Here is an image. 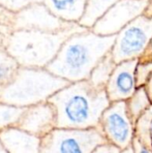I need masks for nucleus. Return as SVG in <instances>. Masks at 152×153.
Wrapping results in <instances>:
<instances>
[{"mask_svg":"<svg viewBox=\"0 0 152 153\" xmlns=\"http://www.w3.org/2000/svg\"><path fill=\"white\" fill-rule=\"evenodd\" d=\"M55 108L56 128L90 129L99 126L109 107L106 89L94 87L89 80L71 82L47 100Z\"/></svg>","mask_w":152,"mask_h":153,"instance_id":"f257e3e1","label":"nucleus"},{"mask_svg":"<svg viewBox=\"0 0 152 153\" xmlns=\"http://www.w3.org/2000/svg\"><path fill=\"white\" fill-rule=\"evenodd\" d=\"M116 36H102L90 29L76 32L62 45L55 59L46 67L69 82L89 80L94 67L111 53Z\"/></svg>","mask_w":152,"mask_h":153,"instance_id":"f03ea898","label":"nucleus"},{"mask_svg":"<svg viewBox=\"0 0 152 153\" xmlns=\"http://www.w3.org/2000/svg\"><path fill=\"white\" fill-rule=\"evenodd\" d=\"M85 30L79 23L60 32L16 30L4 39L2 45L21 67L46 68L70 36Z\"/></svg>","mask_w":152,"mask_h":153,"instance_id":"7ed1b4c3","label":"nucleus"},{"mask_svg":"<svg viewBox=\"0 0 152 153\" xmlns=\"http://www.w3.org/2000/svg\"><path fill=\"white\" fill-rule=\"evenodd\" d=\"M70 83L46 68L20 67L13 82L2 88L0 102L28 108L47 101Z\"/></svg>","mask_w":152,"mask_h":153,"instance_id":"20e7f679","label":"nucleus"},{"mask_svg":"<svg viewBox=\"0 0 152 153\" xmlns=\"http://www.w3.org/2000/svg\"><path fill=\"white\" fill-rule=\"evenodd\" d=\"M107 143L99 127L55 128L41 138L39 153H92L99 146Z\"/></svg>","mask_w":152,"mask_h":153,"instance_id":"39448f33","label":"nucleus"},{"mask_svg":"<svg viewBox=\"0 0 152 153\" xmlns=\"http://www.w3.org/2000/svg\"><path fill=\"white\" fill-rule=\"evenodd\" d=\"M152 40V17L142 14L116 35L111 50L116 64L140 59Z\"/></svg>","mask_w":152,"mask_h":153,"instance_id":"423d86ee","label":"nucleus"},{"mask_svg":"<svg viewBox=\"0 0 152 153\" xmlns=\"http://www.w3.org/2000/svg\"><path fill=\"white\" fill-rule=\"evenodd\" d=\"M99 127L108 143L122 151L132 146L135 137L134 122L126 101L111 102L103 113Z\"/></svg>","mask_w":152,"mask_h":153,"instance_id":"0eeeda50","label":"nucleus"},{"mask_svg":"<svg viewBox=\"0 0 152 153\" xmlns=\"http://www.w3.org/2000/svg\"><path fill=\"white\" fill-rule=\"evenodd\" d=\"M76 23L67 22L59 19L39 1L27 5L18 12H14L13 30H28L60 32L72 28Z\"/></svg>","mask_w":152,"mask_h":153,"instance_id":"6e6552de","label":"nucleus"},{"mask_svg":"<svg viewBox=\"0 0 152 153\" xmlns=\"http://www.w3.org/2000/svg\"><path fill=\"white\" fill-rule=\"evenodd\" d=\"M150 0H119L90 29L102 36H116L137 17L145 13Z\"/></svg>","mask_w":152,"mask_h":153,"instance_id":"1a4fd4ad","label":"nucleus"},{"mask_svg":"<svg viewBox=\"0 0 152 153\" xmlns=\"http://www.w3.org/2000/svg\"><path fill=\"white\" fill-rule=\"evenodd\" d=\"M139 59L117 64L107 86L106 91L111 102L127 101L137 91L136 67Z\"/></svg>","mask_w":152,"mask_h":153,"instance_id":"9d476101","label":"nucleus"},{"mask_svg":"<svg viewBox=\"0 0 152 153\" xmlns=\"http://www.w3.org/2000/svg\"><path fill=\"white\" fill-rule=\"evenodd\" d=\"M16 127L43 138L56 127L54 107L46 101L26 108Z\"/></svg>","mask_w":152,"mask_h":153,"instance_id":"9b49d317","label":"nucleus"},{"mask_svg":"<svg viewBox=\"0 0 152 153\" xmlns=\"http://www.w3.org/2000/svg\"><path fill=\"white\" fill-rule=\"evenodd\" d=\"M0 142L8 153H39L41 138L18 127L0 131Z\"/></svg>","mask_w":152,"mask_h":153,"instance_id":"f8f14e48","label":"nucleus"},{"mask_svg":"<svg viewBox=\"0 0 152 153\" xmlns=\"http://www.w3.org/2000/svg\"><path fill=\"white\" fill-rule=\"evenodd\" d=\"M54 15L67 22H77L83 16L86 0H39Z\"/></svg>","mask_w":152,"mask_h":153,"instance_id":"ddd939ff","label":"nucleus"},{"mask_svg":"<svg viewBox=\"0 0 152 153\" xmlns=\"http://www.w3.org/2000/svg\"><path fill=\"white\" fill-rule=\"evenodd\" d=\"M119 0H86L82 18L79 22L82 26L91 29L94 24Z\"/></svg>","mask_w":152,"mask_h":153,"instance_id":"4468645a","label":"nucleus"},{"mask_svg":"<svg viewBox=\"0 0 152 153\" xmlns=\"http://www.w3.org/2000/svg\"><path fill=\"white\" fill-rule=\"evenodd\" d=\"M117 64L114 61L111 53L107 55L92 70L89 82L97 88H104L106 86Z\"/></svg>","mask_w":152,"mask_h":153,"instance_id":"2eb2a0df","label":"nucleus"},{"mask_svg":"<svg viewBox=\"0 0 152 153\" xmlns=\"http://www.w3.org/2000/svg\"><path fill=\"white\" fill-rule=\"evenodd\" d=\"M20 65L8 53L3 45H0V86L4 87L11 83L16 76Z\"/></svg>","mask_w":152,"mask_h":153,"instance_id":"dca6fc26","label":"nucleus"},{"mask_svg":"<svg viewBox=\"0 0 152 153\" xmlns=\"http://www.w3.org/2000/svg\"><path fill=\"white\" fill-rule=\"evenodd\" d=\"M128 111L134 124L137 119L152 105L145 87H139L135 93L126 101Z\"/></svg>","mask_w":152,"mask_h":153,"instance_id":"f3484780","label":"nucleus"},{"mask_svg":"<svg viewBox=\"0 0 152 153\" xmlns=\"http://www.w3.org/2000/svg\"><path fill=\"white\" fill-rule=\"evenodd\" d=\"M26 108L16 107L0 102V131L16 127Z\"/></svg>","mask_w":152,"mask_h":153,"instance_id":"a211bd4d","label":"nucleus"},{"mask_svg":"<svg viewBox=\"0 0 152 153\" xmlns=\"http://www.w3.org/2000/svg\"><path fill=\"white\" fill-rule=\"evenodd\" d=\"M152 121V105L137 119L134 124L135 138L142 143L152 149V142L150 135L151 123Z\"/></svg>","mask_w":152,"mask_h":153,"instance_id":"6ab92c4d","label":"nucleus"},{"mask_svg":"<svg viewBox=\"0 0 152 153\" xmlns=\"http://www.w3.org/2000/svg\"><path fill=\"white\" fill-rule=\"evenodd\" d=\"M152 75V60L139 59L136 67L137 86L143 87Z\"/></svg>","mask_w":152,"mask_h":153,"instance_id":"aec40b11","label":"nucleus"},{"mask_svg":"<svg viewBox=\"0 0 152 153\" xmlns=\"http://www.w3.org/2000/svg\"><path fill=\"white\" fill-rule=\"evenodd\" d=\"M39 0H0V5L12 12H18L27 5Z\"/></svg>","mask_w":152,"mask_h":153,"instance_id":"412c9836","label":"nucleus"},{"mask_svg":"<svg viewBox=\"0 0 152 153\" xmlns=\"http://www.w3.org/2000/svg\"><path fill=\"white\" fill-rule=\"evenodd\" d=\"M92 153H122V150L108 143L99 146Z\"/></svg>","mask_w":152,"mask_h":153,"instance_id":"4be33fe9","label":"nucleus"},{"mask_svg":"<svg viewBox=\"0 0 152 153\" xmlns=\"http://www.w3.org/2000/svg\"><path fill=\"white\" fill-rule=\"evenodd\" d=\"M132 147L134 151V153H152V149L142 143L137 138L134 137Z\"/></svg>","mask_w":152,"mask_h":153,"instance_id":"5701e85b","label":"nucleus"},{"mask_svg":"<svg viewBox=\"0 0 152 153\" xmlns=\"http://www.w3.org/2000/svg\"><path fill=\"white\" fill-rule=\"evenodd\" d=\"M144 87H145L147 94H148V96H149V98H150V100H151L152 103V75L151 76V78L149 79V81L147 82V83L144 85Z\"/></svg>","mask_w":152,"mask_h":153,"instance_id":"b1692460","label":"nucleus"},{"mask_svg":"<svg viewBox=\"0 0 152 153\" xmlns=\"http://www.w3.org/2000/svg\"><path fill=\"white\" fill-rule=\"evenodd\" d=\"M144 14H146L149 17H152V0H150L149 5H148V7L146 9V12H145Z\"/></svg>","mask_w":152,"mask_h":153,"instance_id":"393cba45","label":"nucleus"},{"mask_svg":"<svg viewBox=\"0 0 152 153\" xmlns=\"http://www.w3.org/2000/svg\"><path fill=\"white\" fill-rule=\"evenodd\" d=\"M122 153H134V151H133V147L131 146V147H129V148H127V149L122 151Z\"/></svg>","mask_w":152,"mask_h":153,"instance_id":"a878e982","label":"nucleus"},{"mask_svg":"<svg viewBox=\"0 0 152 153\" xmlns=\"http://www.w3.org/2000/svg\"><path fill=\"white\" fill-rule=\"evenodd\" d=\"M0 153H8V152L4 149V147L1 143V142H0Z\"/></svg>","mask_w":152,"mask_h":153,"instance_id":"bb28decb","label":"nucleus"},{"mask_svg":"<svg viewBox=\"0 0 152 153\" xmlns=\"http://www.w3.org/2000/svg\"><path fill=\"white\" fill-rule=\"evenodd\" d=\"M4 39V36L3 35V33H2V31H1V29H0V45L3 44Z\"/></svg>","mask_w":152,"mask_h":153,"instance_id":"cd10ccee","label":"nucleus"},{"mask_svg":"<svg viewBox=\"0 0 152 153\" xmlns=\"http://www.w3.org/2000/svg\"><path fill=\"white\" fill-rule=\"evenodd\" d=\"M150 135H151V139L152 142V121L151 123V128H150Z\"/></svg>","mask_w":152,"mask_h":153,"instance_id":"c85d7f7f","label":"nucleus"}]
</instances>
